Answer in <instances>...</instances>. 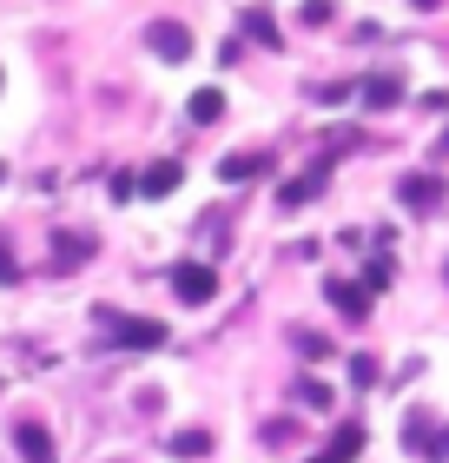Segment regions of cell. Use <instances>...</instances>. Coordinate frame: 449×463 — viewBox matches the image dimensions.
<instances>
[{
    "mask_svg": "<svg viewBox=\"0 0 449 463\" xmlns=\"http://www.w3.org/2000/svg\"><path fill=\"white\" fill-rule=\"evenodd\" d=\"M403 450L423 457V463H449V424H436V417H410V424H403Z\"/></svg>",
    "mask_w": 449,
    "mask_h": 463,
    "instance_id": "1",
    "label": "cell"
},
{
    "mask_svg": "<svg viewBox=\"0 0 449 463\" xmlns=\"http://www.w3.org/2000/svg\"><path fill=\"white\" fill-rule=\"evenodd\" d=\"M113 325V345H139V351H159L165 345V325L159 318H106Z\"/></svg>",
    "mask_w": 449,
    "mask_h": 463,
    "instance_id": "3",
    "label": "cell"
},
{
    "mask_svg": "<svg viewBox=\"0 0 449 463\" xmlns=\"http://www.w3.org/2000/svg\"><path fill=\"white\" fill-rule=\"evenodd\" d=\"M139 193H145V199H165V193H179V165H173V159H159L153 173H139Z\"/></svg>",
    "mask_w": 449,
    "mask_h": 463,
    "instance_id": "9",
    "label": "cell"
},
{
    "mask_svg": "<svg viewBox=\"0 0 449 463\" xmlns=\"http://www.w3.org/2000/svg\"><path fill=\"white\" fill-rule=\"evenodd\" d=\"M324 298H331L337 311H351V318H363V311H370V291L351 285V279H324Z\"/></svg>",
    "mask_w": 449,
    "mask_h": 463,
    "instance_id": "8",
    "label": "cell"
},
{
    "mask_svg": "<svg viewBox=\"0 0 449 463\" xmlns=\"http://www.w3.org/2000/svg\"><path fill=\"white\" fill-rule=\"evenodd\" d=\"M436 153H449V133H443V146H436Z\"/></svg>",
    "mask_w": 449,
    "mask_h": 463,
    "instance_id": "21",
    "label": "cell"
},
{
    "mask_svg": "<svg viewBox=\"0 0 449 463\" xmlns=\"http://www.w3.org/2000/svg\"><path fill=\"white\" fill-rule=\"evenodd\" d=\"M397 199H403V205H416V213H430V205H443V179L416 173V179H403V185H397Z\"/></svg>",
    "mask_w": 449,
    "mask_h": 463,
    "instance_id": "6",
    "label": "cell"
},
{
    "mask_svg": "<svg viewBox=\"0 0 449 463\" xmlns=\"http://www.w3.org/2000/svg\"><path fill=\"white\" fill-rule=\"evenodd\" d=\"M397 99H403V87H397V80H390V73H377V80H363V107H397Z\"/></svg>",
    "mask_w": 449,
    "mask_h": 463,
    "instance_id": "13",
    "label": "cell"
},
{
    "mask_svg": "<svg viewBox=\"0 0 449 463\" xmlns=\"http://www.w3.org/2000/svg\"><path fill=\"white\" fill-rule=\"evenodd\" d=\"M265 173H271V159H265V153H231V159L219 165V179H225V185H245V179H265Z\"/></svg>",
    "mask_w": 449,
    "mask_h": 463,
    "instance_id": "7",
    "label": "cell"
},
{
    "mask_svg": "<svg viewBox=\"0 0 449 463\" xmlns=\"http://www.w3.org/2000/svg\"><path fill=\"white\" fill-rule=\"evenodd\" d=\"M165 450H173V457H205V450H211V437H205V430H179Z\"/></svg>",
    "mask_w": 449,
    "mask_h": 463,
    "instance_id": "16",
    "label": "cell"
},
{
    "mask_svg": "<svg viewBox=\"0 0 449 463\" xmlns=\"http://www.w3.org/2000/svg\"><path fill=\"white\" fill-rule=\"evenodd\" d=\"M173 291H179L185 305H205L211 291H219V271H211V265H179L173 271Z\"/></svg>",
    "mask_w": 449,
    "mask_h": 463,
    "instance_id": "4",
    "label": "cell"
},
{
    "mask_svg": "<svg viewBox=\"0 0 449 463\" xmlns=\"http://www.w3.org/2000/svg\"><path fill=\"white\" fill-rule=\"evenodd\" d=\"M192 119H199V126H211V119H225V93L219 87H199V93H192V107H185Z\"/></svg>",
    "mask_w": 449,
    "mask_h": 463,
    "instance_id": "11",
    "label": "cell"
},
{
    "mask_svg": "<svg viewBox=\"0 0 449 463\" xmlns=\"http://www.w3.org/2000/svg\"><path fill=\"white\" fill-rule=\"evenodd\" d=\"M297 397H304L311 411H324V404H331V391H324V384H297Z\"/></svg>",
    "mask_w": 449,
    "mask_h": 463,
    "instance_id": "18",
    "label": "cell"
},
{
    "mask_svg": "<svg viewBox=\"0 0 449 463\" xmlns=\"http://www.w3.org/2000/svg\"><path fill=\"white\" fill-rule=\"evenodd\" d=\"M357 450H363V430L351 424V430H337V437H331V450H324V457H311V463H351Z\"/></svg>",
    "mask_w": 449,
    "mask_h": 463,
    "instance_id": "12",
    "label": "cell"
},
{
    "mask_svg": "<svg viewBox=\"0 0 449 463\" xmlns=\"http://www.w3.org/2000/svg\"><path fill=\"white\" fill-rule=\"evenodd\" d=\"M0 179H7V173H0Z\"/></svg>",
    "mask_w": 449,
    "mask_h": 463,
    "instance_id": "22",
    "label": "cell"
},
{
    "mask_svg": "<svg viewBox=\"0 0 449 463\" xmlns=\"http://www.w3.org/2000/svg\"><path fill=\"white\" fill-rule=\"evenodd\" d=\"M20 279V265H14V251H7V239H0V285H14Z\"/></svg>",
    "mask_w": 449,
    "mask_h": 463,
    "instance_id": "19",
    "label": "cell"
},
{
    "mask_svg": "<svg viewBox=\"0 0 449 463\" xmlns=\"http://www.w3.org/2000/svg\"><path fill=\"white\" fill-rule=\"evenodd\" d=\"M245 33L258 40V47H277V27H271V14H265V7H251V14H245Z\"/></svg>",
    "mask_w": 449,
    "mask_h": 463,
    "instance_id": "15",
    "label": "cell"
},
{
    "mask_svg": "<svg viewBox=\"0 0 449 463\" xmlns=\"http://www.w3.org/2000/svg\"><path fill=\"white\" fill-rule=\"evenodd\" d=\"M14 450L27 457V463H60V450H53V437L40 430L33 417H27V424H14Z\"/></svg>",
    "mask_w": 449,
    "mask_h": 463,
    "instance_id": "5",
    "label": "cell"
},
{
    "mask_svg": "<svg viewBox=\"0 0 449 463\" xmlns=\"http://www.w3.org/2000/svg\"><path fill=\"white\" fill-rule=\"evenodd\" d=\"M80 259H93V239H80V232H60V239H53V265L73 271Z\"/></svg>",
    "mask_w": 449,
    "mask_h": 463,
    "instance_id": "10",
    "label": "cell"
},
{
    "mask_svg": "<svg viewBox=\"0 0 449 463\" xmlns=\"http://www.w3.org/2000/svg\"><path fill=\"white\" fill-rule=\"evenodd\" d=\"M317 193H324V173H304V179L277 185V199H285V205H304V199H317Z\"/></svg>",
    "mask_w": 449,
    "mask_h": 463,
    "instance_id": "14",
    "label": "cell"
},
{
    "mask_svg": "<svg viewBox=\"0 0 449 463\" xmlns=\"http://www.w3.org/2000/svg\"><path fill=\"white\" fill-rule=\"evenodd\" d=\"M145 47L179 67V60H192V27L185 20H153V27H145Z\"/></svg>",
    "mask_w": 449,
    "mask_h": 463,
    "instance_id": "2",
    "label": "cell"
},
{
    "mask_svg": "<svg viewBox=\"0 0 449 463\" xmlns=\"http://www.w3.org/2000/svg\"><path fill=\"white\" fill-rule=\"evenodd\" d=\"M410 7H443V0H410Z\"/></svg>",
    "mask_w": 449,
    "mask_h": 463,
    "instance_id": "20",
    "label": "cell"
},
{
    "mask_svg": "<svg viewBox=\"0 0 449 463\" xmlns=\"http://www.w3.org/2000/svg\"><path fill=\"white\" fill-rule=\"evenodd\" d=\"M351 384H377V357H351Z\"/></svg>",
    "mask_w": 449,
    "mask_h": 463,
    "instance_id": "17",
    "label": "cell"
}]
</instances>
